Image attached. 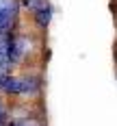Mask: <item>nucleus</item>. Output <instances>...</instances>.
<instances>
[{
	"mask_svg": "<svg viewBox=\"0 0 117 126\" xmlns=\"http://www.w3.org/2000/svg\"><path fill=\"white\" fill-rule=\"evenodd\" d=\"M39 87V83L35 78H15V76H2L0 80V89L7 91V94H28V91H35Z\"/></svg>",
	"mask_w": 117,
	"mask_h": 126,
	"instance_id": "f257e3e1",
	"label": "nucleus"
},
{
	"mask_svg": "<svg viewBox=\"0 0 117 126\" xmlns=\"http://www.w3.org/2000/svg\"><path fill=\"white\" fill-rule=\"evenodd\" d=\"M35 15H37V22H39V24L46 26V24H48V20H50V9H48V4H43L41 9H37Z\"/></svg>",
	"mask_w": 117,
	"mask_h": 126,
	"instance_id": "f03ea898",
	"label": "nucleus"
},
{
	"mask_svg": "<svg viewBox=\"0 0 117 126\" xmlns=\"http://www.w3.org/2000/svg\"><path fill=\"white\" fill-rule=\"evenodd\" d=\"M11 24H13V17H11V15H7V13H0V33H2V31H7Z\"/></svg>",
	"mask_w": 117,
	"mask_h": 126,
	"instance_id": "7ed1b4c3",
	"label": "nucleus"
},
{
	"mask_svg": "<svg viewBox=\"0 0 117 126\" xmlns=\"http://www.w3.org/2000/svg\"><path fill=\"white\" fill-rule=\"evenodd\" d=\"M13 126H39L37 122H20V124H13Z\"/></svg>",
	"mask_w": 117,
	"mask_h": 126,
	"instance_id": "20e7f679",
	"label": "nucleus"
}]
</instances>
